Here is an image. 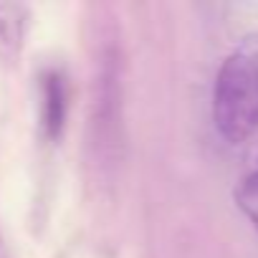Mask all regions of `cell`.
I'll return each mask as SVG.
<instances>
[{"label": "cell", "mask_w": 258, "mask_h": 258, "mask_svg": "<svg viewBox=\"0 0 258 258\" xmlns=\"http://www.w3.org/2000/svg\"><path fill=\"white\" fill-rule=\"evenodd\" d=\"M213 121L218 135L240 145L258 129V56L238 51L223 61L213 89Z\"/></svg>", "instance_id": "obj_1"}, {"label": "cell", "mask_w": 258, "mask_h": 258, "mask_svg": "<svg viewBox=\"0 0 258 258\" xmlns=\"http://www.w3.org/2000/svg\"><path fill=\"white\" fill-rule=\"evenodd\" d=\"M69 114V81L61 69L41 74V129L46 140H58Z\"/></svg>", "instance_id": "obj_2"}, {"label": "cell", "mask_w": 258, "mask_h": 258, "mask_svg": "<svg viewBox=\"0 0 258 258\" xmlns=\"http://www.w3.org/2000/svg\"><path fill=\"white\" fill-rule=\"evenodd\" d=\"M28 26V8L21 3H0V56L16 58L21 53Z\"/></svg>", "instance_id": "obj_3"}, {"label": "cell", "mask_w": 258, "mask_h": 258, "mask_svg": "<svg viewBox=\"0 0 258 258\" xmlns=\"http://www.w3.org/2000/svg\"><path fill=\"white\" fill-rule=\"evenodd\" d=\"M235 203L245 213V218L253 223V228L258 230V172H250V175H245L238 182V187H235Z\"/></svg>", "instance_id": "obj_4"}, {"label": "cell", "mask_w": 258, "mask_h": 258, "mask_svg": "<svg viewBox=\"0 0 258 258\" xmlns=\"http://www.w3.org/2000/svg\"><path fill=\"white\" fill-rule=\"evenodd\" d=\"M253 172H258V167H255V170H253Z\"/></svg>", "instance_id": "obj_5"}]
</instances>
